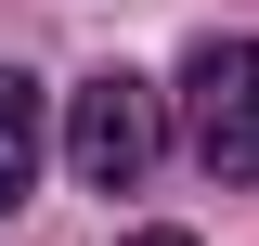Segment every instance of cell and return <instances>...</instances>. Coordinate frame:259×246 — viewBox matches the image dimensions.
<instances>
[{"instance_id": "cell-1", "label": "cell", "mask_w": 259, "mask_h": 246, "mask_svg": "<svg viewBox=\"0 0 259 246\" xmlns=\"http://www.w3.org/2000/svg\"><path fill=\"white\" fill-rule=\"evenodd\" d=\"M182 143L207 155V182H259V39H194L182 52Z\"/></svg>"}, {"instance_id": "cell-2", "label": "cell", "mask_w": 259, "mask_h": 246, "mask_svg": "<svg viewBox=\"0 0 259 246\" xmlns=\"http://www.w3.org/2000/svg\"><path fill=\"white\" fill-rule=\"evenodd\" d=\"M156 143H168V91L130 78V65H104L91 91L65 104V169H78L91 194H130L143 169H156Z\"/></svg>"}, {"instance_id": "cell-4", "label": "cell", "mask_w": 259, "mask_h": 246, "mask_svg": "<svg viewBox=\"0 0 259 246\" xmlns=\"http://www.w3.org/2000/svg\"><path fill=\"white\" fill-rule=\"evenodd\" d=\"M130 246H194V233H130Z\"/></svg>"}, {"instance_id": "cell-3", "label": "cell", "mask_w": 259, "mask_h": 246, "mask_svg": "<svg viewBox=\"0 0 259 246\" xmlns=\"http://www.w3.org/2000/svg\"><path fill=\"white\" fill-rule=\"evenodd\" d=\"M39 143H52V130H39V78H26V65H0V208L39 182Z\"/></svg>"}]
</instances>
